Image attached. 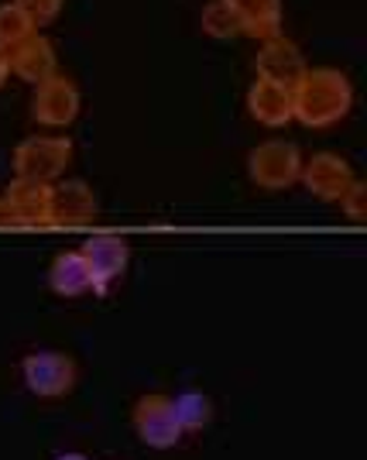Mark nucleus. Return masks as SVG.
<instances>
[{"instance_id":"nucleus-1","label":"nucleus","mask_w":367,"mask_h":460,"mask_svg":"<svg viewBox=\"0 0 367 460\" xmlns=\"http://www.w3.org/2000/svg\"><path fill=\"white\" fill-rule=\"evenodd\" d=\"M354 103V86L340 69H306L292 83V117L306 128H329L344 120Z\"/></svg>"},{"instance_id":"nucleus-2","label":"nucleus","mask_w":367,"mask_h":460,"mask_svg":"<svg viewBox=\"0 0 367 460\" xmlns=\"http://www.w3.org/2000/svg\"><path fill=\"white\" fill-rule=\"evenodd\" d=\"M73 158V141L58 135H31L18 141L14 148V172L18 179H35V182H58V175L69 169Z\"/></svg>"},{"instance_id":"nucleus-3","label":"nucleus","mask_w":367,"mask_h":460,"mask_svg":"<svg viewBox=\"0 0 367 460\" xmlns=\"http://www.w3.org/2000/svg\"><path fill=\"white\" fill-rule=\"evenodd\" d=\"M299 172H302V152L295 141L285 137L261 141L248 158V175L261 190H289L292 182H299Z\"/></svg>"},{"instance_id":"nucleus-4","label":"nucleus","mask_w":367,"mask_h":460,"mask_svg":"<svg viewBox=\"0 0 367 460\" xmlns=\"http://www.w3.org/2000/svg\"><path fill=\"white\" fill-rule=\"evenodd\" d=\"M21 382L39 399H66L76 385V361L62 350H31L21 361Z\"/></svg>"},{"instance_id":"nucleus-5","label":"nucleus","mask_w":367,"mask_h":460,"mask_svg":"<svg viewBox=\"0 0 367 460\" xmlns=\"http://www.w3.org/2000/svg\"><path fill=\"white\" fill-rule=\"evenodd\" d=\"M131 422H135L137 440L155 447V450H169L186 437L179 426V416H175L172 399H165V395H141L131 409Z\"/></svg>"},{"instance_id":"nucleus-6","label":"nucleus","mask_w":367,"mask_h":460,"mask_svg":"<svg viewBox=\"0 0 367 460\" xmlns=\"http://www.w3.org/2000/svg\"><path fill=\"white\" fill-rule=\"evenodd\" d=\"M31 114L41 128H69L79 114V86L69 76H48L31 93Z\"/></svg>"},{"instance_id":"nucleus-7","label":"nucleus","mask_w":367,"mask_h":460,"mask_svg":"<svg viewBox=\"0 0 367 460\" xmlns=\"http://www.w3.org/2000/svg\"><path fill=\"white\" fill-rule=\"evenodd\" d=\"M79 254L90 265L93 292H107L131 265V248L117 234H93V237H86V244L79 248Z\"/></svg>"},{"instance_id":"nucleus-8","label":"nucleus","mask_w":367,"mask_h":460,"mask_svg":"<svg viewBox=\"0 0 367 460\" xmlns=\"http://www.w3.org/2000/svg\"><path fill=\"white\" fill-rule=\"evenodd\" d=\"M354 179L357 175H354L347 158H340L333 152L312 155L310 162H302V172H299V182L319 199H340Z\"/></svg>"},{"instance_id":"nucleus-9","label":"nucleus","mask_w":367,"mask_h":460,"mask_svg":"<svg viewBox=\"0 0 367 460\" xmlns=\"http://www.w3.org/2000/svg\"><path fill=\"white\" fill-rule=\"evenodd\" d=\"M4 207L18 227H39L52 217V186L35 179H14L4 192Z\"/></svg>"},{"instance_id":"nucleus-10","label":"nucleus","mask_w":367,"mask_h":460,"mask_svg":"<svg viewBox=\"0 0 367 460\" xmlns=\"http://www.w3.org/2000/svg\"><path fill=\"white\" fill-rule=\"evenodd\" d=\"M7 66H11L14 76H21L24 83H31V86H39V83H45L48 76L58 73L56 45L45 39V35H39V31H31L21 45H14L7 52Z\"/></svg>"},{"instance_id":"nucleus-11","label":"nucleus","mask_w":367,"mask_h":460,"mask_svg":"<svg viewBox=\"0 0 367 460\" xmlns=\"http://www.w3.org/2000/svg\"><path fill=\"white\" fill-rule=\"evenodd\" d=\"M93 217H97V196L86 182H79V179L52 182V217H48V224L79 227V224H90Z\"/></svg>"},{"instance_id":"nucleus-12","label":"nucleus","mask_w":367,"mask_h":460,"mask_svg":"<svg viewBox=\"0 0 367 460\" xmlns=\"http://www.w3.org/2000/svg\"><path fill=\"white\" fill-rule=\"evenodd\" d=\"M254 66H258V76L275 79V83H289V86L310 69V66H306V56H302V49H299L292 39H285V35L265 39V45L258 49Z\"/></svg>"},{"instance_id":"nucleus-13","label":"nucleus","mask_w":367,"mask_h":460,"mask_svg":"<svg viewBox=\"0 0 367 460\" xmlns=\"http://www.w3.org/2000/svg\"><path fill=\"white\" fill-rule=\"evenodd\" d=\"M248 111L265 128H282L292 120V86L258 76L248 90Z\"/></svg>"},{"instance_id":"nucleus-14","label":"nucleus","mask_w":367,"mask_h":460,"mask_svg":"<svg viewBox=\"0 0 367 460\" xmlns=\"http://www.w3.org/2000/svg\"><path fill=\"white\" fill-rule=\"evenodd\" d=\"M48 286L62 299H79V296L93 292V275H90L86 258L79 251H62V254H56L52 265H48Z\"/></svg>"},{"instance_id":"nucleus-15","label":"nucleus","mask_w":367,"mask_h":460,"mask_svg":"<svg viewBox=\"0 0 367 460\" xmlns=\"http://www.w3.org/2000/svg\"><path fill=\"white\" fill-rule=\"evenodd\" d=\"M233 14L240 18L244 31H251L258 39H275L278 35V21H282V0H227Z\"/></svg>"},{"instance_id":"nucleus-16","label":"nucleus","mask_w":367,"mask_h":460,"mask_svg":"<svg viewBox=\"0 0 367 460\" xmlns=\"http://www.w3.org/2000/svg\"><path fill=\"white\" fill-rule=\"evenodd\" d=\"M175 416H179V426L182 433H203L213 422V402L210 395H203L199 388H186L172 399Z\"/></svg>"},{"instance_id":"nucleus-17","label":"nucleus","mask_w":367,"mask_h":460,"mask_svg":"<svg viewBox=\"0 0 367 460\" xmlns=\"http://www.w3.org/2000/svg\"><path fill=\"white\" fill-rule=\"evenodd\" d=\"M31 31H39V28L31 24V18L21 11L14 0H4V4H0V49L11 52V49L21 45Z\"/></svg>"},{"instance_id":"nucleus-18","label":"nucleus","mask_w":367,"mask_h":460,"mask_svg":"<svg viewBox=\"0 0 367 460\" xmlns=\"http://www.w3.org/2000/svg\"><path fill=\"white\" fill-rule=\"evenodd\" d=\"M203 31L213 35V39H231L237 31H244V24L233 14V7L227 0H210L206 11H203Z\"/></svg>"},{"instance_id":"nucleus-19","label":"nucleus","mask_w":367,"mask_h":460,"mask_svg":"<svg viewBox=\"0 0 367 460\" xmlns=\"http://www.w3.org/2000/svg\"><path fill=\"white\" fill-rule=\"evenodd\" d=\"M336 203L344 207V213H347L350 220H357V224L367 220V186L361 182V179H354V182L347 186V192H344Z\"/></svg>"},{"instance_id":"nucleus-20","label":"nucleus","mask_w":367,"mask_h":460,"mask_svg":"<svg viewBox=\"0 0 367 460\" xmlns=\"http://www.w3.org/2000/svg\"><path fill=\"white\" fill-rule=\"evenodd\" d=\"M14 4L31 18L35 28H39V24H48V21H56L58 11H62V0H14Z\"/></svg>"},{"instance_id":"nucleus-21","label":"nucleus","mask_w":367,"mask_h":460,"mask_svg":"<svg viewBox=\"0 0 367 460\" xmlns=\"http://www.w3.org/2000/svg\"><path fill=\"white\" fill-rule=\"evenodd\" d=\"M0 227H18V224H14V217H11L7 207H4V199H0Z\"/></svg>"},{"instance_id":"nucleus-22","label":"nucleus","mask_w":367,"mask_h":460,"mask_svg":"<svg viewBox=\"0 0 367 460\" xmlns=\"http://www.w3.org/2000/svg\"><path fill=\"white\" fill-rule=\"evenodd\" d=\"M7 73H11V66H7V52L0 49V86H4V79H7Z\"/></svg>"},{"instance_id":"nucleus-23","label":"nucleus","mask_w":367,"mask_h":460,"mask_svg":"<svg viewBox=\"0 0 367 460\" xmlns=\"http://www.w3.org/2000/svg\"><path fill=\"white\" fill-rule=\"evenodd\" d=\"M56 460H90L86 454H58Z\"/></svg>"}]
</instances>
